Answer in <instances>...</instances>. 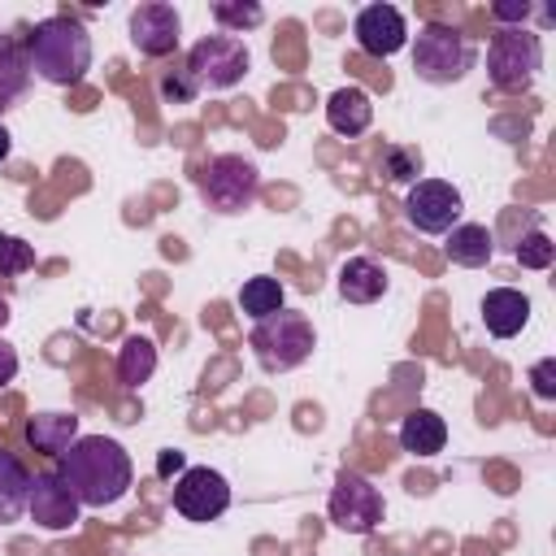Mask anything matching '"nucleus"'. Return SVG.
Here are the masks:
<instances>
[{
    "label": "nucleus",
    "instance_id": "aec40b11",
    "mask_svg": "<svg viewBox=\"0 0 556 556\" xmlns=\"http://www.w3.org/2000/svg\"><path fill=\"white\" fill-rule=\"evenodd\" d=\"M26 495H30V469L22 465V456L0 447V526H13L26 513Z\"/></svg>",
    "mask_w": 556,
    "mask_h": 556
},
{
    "label": "nucleus",
    "instance_id": "f03ea898",
    "mask_svg": "<svg viewBox=\"0 0 556 556\" xmlns=\"http://www.w3.org/2000/svg\"><path fill=\"white\" fill-rule=\"evenodd\" d=\"M26 61H30V74H39L43 83L74 87L91 70V35L78 17L52 13V17L35 22V30L26 39Z\"/></svg>",
    "mask_w": 556,
    "mask_h": 556
},
{
    "label": "nucleus",
    "instance_id": "bb28decb",
    "mask_svg": "<svg viewBox=\"0 0 556 556\" xmlns=\"http://www.w3.org/2000/svg\"><path fill=\"white\" fill-rule=\"evenodd\" d=\"M30 265H35V248L26 239H17V235H0V274L4 278H17Z\"/></svg>",
    "mask_w": 556,
    "mask_h": 556
},
{
    "label": "nucleus",
    "instance_id": "9d476101",
    "mask_svg": "<svg viewBox=\"0 0 556 556\" xmlns=\"http://www.w3.org/2000/svg\"><path fill=\"white\" fill-rule=\"evenodd\" d=\"M174 508L187 521H213L230 508V482L208 465H187L174 482Z\"/></svg>",
    "mask_w": 556,
    "mask_h": 556
},
{
    "label": "nucleus",
    "instance_id": "72a5a7b5",
    "mask_svg": "<svg viewBox=\"0 0 556 556\" xmlns=\"http://www.w3.org/2000/svg\"><path fill=\"white\" fill-rule=\"evenodd\" d=\"M9 317H13V313H9V300H4V295H0V330H4V326H9Z\"/></svg>",
    "mask_w": 556,
    "mask_h": 556
},
{
    "label": "nucleus",
    "instance_id": "6ab92c4d",
    "mask_svg": "<svg viewBox=\"0 0 556 556\" xmlns=\"http://www.w3.org/2000/svg\"><path fill=\"white\" fill-rule=\"evenodd\" d=\"M78 439V417L74 413H35L26 421V443L43 456H61Z\"/></svg>",
    "mask_w": 556,
    "mask_h": 556
},
{
    "label": "nucleus",
    "instance_id": "5701e85b",
    "mask_svg": "<svg viewBox=\"0 0 556 556\" xmlns=\"http://www.w3.org/2000/svg\"><path fill=\"white\" fill-rule=\"evenodd\" d=\"M239 308H243L252 321L274 317V313L282 308V282H278V278H269V274L248 278V282L239 287Z\"/></svg>",
    "mask_w": 556,
    "mask_h": 556
},
{
    "label": "nucleus",
    "instance_id": "b1692460",
    "mask_svg": "<svg viewBox=\"0 0 556 556\" xmlns=\"http://www.w3.org/2000/svg\"><path fill=\"white\" fill-rule=\"evenodd\" d=\"M213 17H217L222 35H235L239 39L243 30H252V26L265 22V9L256 0H213Z\"/></svg>",
    "mask_w": 556,
    "mask_h": 556
},
{
    "label": "nucleus",
    "instance_id": "7c9ffc66",
    "mask_svg": "<svg viewBox=\"0 0 556 556\" xmlns=\"http://www.w3.org/2000/svg\"><path fill=\"white\" fill-rule=\"evenodd\" d=\"M17 369H22V361H17V348L0 339V387H9V382L17 378Z\"/></svg>",
    "mask_w": 556,
    "mask_h": 556
},
{
    "label": "nucleus",
    "instance_id": "393cba45",
    "mask_svg": "<svg viewBox=\"0 0 556 556\" xmlns=\"http://www.w3.org/2000/svg\"><path fill=\"white\" fill-rule=\"evenodd\" d=\"M382 174H387L391 182H417V174H421V152L408 148V143H391V148L382 152Z\"/></svg>",
    "mask_w": 556,
    "mask_h": 556
},
{
    "label": "nucleus",
    "instance_id": "20e7f679",
    "mask_svg": "<svg viewBox=\"0 0 556 556\" xmlns=\"http://www.w3.org/2000/svg\"><path fill=\"white\" fill-rule=\"evenodd\" d=\"M473 65V43L447 26V22H426L413 39V74L421 83H434V87H447V83H460Z\"/></svg>",
    "mask_w": 556,
    "mask_h": 556
},
{
    "label": "nucleus",
    "instance_id": "f257e3e1",
    "mask_svg": "<svg viewBox=\"0 0 556 556\" xmlns=\"http://www.w3.org/2000/svg\"><path fill=\"white\" fill-rule=\"evenodd\" d=\"M56 478L70 486V495L83 508H109L117 504L130 482H135V465L130 452L117 439L104 434H78L61 456H56Z\"/></svg>",
    "mask_w": 556,
    "mask_h": 556
},
{
    "label": "nucleus",
    "instance_id": "a211bd4d",
    "mask_svg": "<svg viewBox=\"0 0 556 556\" xmlns=\"http://www.w3.org/2000/svg\"><path fill=\"white\" fill-rule=\"evenodd\" d=\"M447 256H452V265L482 269L495 256V239H491V230L482 222H456L447 230Z\"/></svg>",
    "mask_w": 556,
    "mask_h": 556
},
{
    "label": "nucleus",
    "instance_id": "c85d7f7f",
    "mask_svg": "<svg viewBox=\"0 0 556 556\" xmlns=\"http://www.w3.org/2000/svg\"><path fill=\"white\" fill-rule=\"evenodd\" d=\"M530 382H534V395H539V400H556V361L543 356V361L530 369Z\"/></svg>",
    "mask_w": 556,
    "mask_h": 556
},
{
    "label": "nucleus",
    "instance_id": "1a4fd4ad",
    "mask_svg": "<svg viewBox=\"0 0 556 556\" xmlns=\"http://www.w3.org/2000/svg\"><path fill=\"white\" fill-rule=\"evenodd\" d=\"M460 213H465V200L443 178H417L404 195V217L421 235H447L460 222Z\"/></svg>",
    "mask_w": 556,
    "mask_h": 556
},
{
    "label": "nucleus",
    "instance_id": "412c9836",
    "mask_svg": "<svg viewBox=\"0 0 556 556\" xmlns=\"http://www.w3.org/2000/svg\"><path fill=\"white\" fill-rule=\"evenodd\" d=\"M156 374V343L148 334H130L117 352V382L122 387H139Z\"/></svg>",
    "mask_w": 556,
    "mask_h": 556
},
{
    "label": "nucleus",
    "instance_id": "a878e982",
    "mask_svg": "<svg viewBox=\"0 0 556 556\" xmlns=\"http://www.w3.org/2000/svg\"><path fill=\"white\" fill-rule=\"evenodd\" d=\"M513 256H517L521 269H547V265L556 261V243L547 239V230H530V235L513 248Z\"/></svg>",
    "mask_w": 556,
    "mask_h": 556
},
{
    "label": "nucleus",
    "instance_id": "ddd939ff",
    "mask_svg": "<svg viewBox=\"0 0 556 556\" xmlns=\"http://www.w3.org/2000/svg\"><path fill=\"white\" fill-rule=\"evenodd\" d=\"M178 35H182V17L165 0H148L130 13V43L143 56H169L178 48Z\"/></svg>",
    "mask_w": 556,
    "mask_h": 556
},
{
    "label": "nucleus",
    "instance_id": "7ed1b4c3",
    "mask_svg": "<svg viewBox=\"0 0 556 556\" xmlns=\"http://www.w3.org/2000/svg\"><path fill=\"white\" fill-rule=\"evenodd\" d=\"M313 343H317L313 321L304 313H291V308H278L274 317L256 321L248 334V348L265 374H287V369L304 365L313 356Z\"/></svg>",
    "mask_w": 556,
    "mask_h": 556
},
{
    "label": "nucleus",
    "instance_id": "9b49d317",
    "mask_svg": "<svg viewBox=\"0 0 556 556\" xmlns=\"http://www.w3.org/2000/svg\"><path fill=\"white\" fill-rule=\"evenodd\" d=\"M26 513H30V521H35V526H43V530L61 534V530H74V521H78L83 504L70 495V486H65V482L56 478V469H52V473H30Z\"/></svg>",
    "mask_w": 556,
    "mask_h": 556
},
{
    "label": "nucleus",
    "instance_id": "39448f33",
    "mask_svg": "<svg viewBox=\"0 0 556 556\" xmlns=\"http://www.w3.org/2000/svg\"><path fill=\"white\" fill-rule=\"evenodd\" d=\"M543 70V43L526 26H500L486 48V74L500 91H526Z\"/></svg>",
    "mask_w": 556,
    "mask_h": 556
},
{
    "label": "nucleus",
    "instance_id": "2eb2a0df",
    "mask_svg": "<svg viewBox=\"0 0 556 556\" xmlns=\"http://www.w3.org/2000/svg\"><path fill=\"white\" fill-rule=\"evenodd\" d=\"M326 122H330V130L343 135V139L365 135L369 122H374V100H369V91L356 87V83L330 91V100H326Z\"/></svg>",
    "mask_w": 556,
    "mask_h": 556
},
{
    "label": "nucleus",
    "instance_id": "0eeeda50",
    "mask_svg": "<svg viewBox=\"0 0 556 556\" xmlns=\"http://www.w3.org/2000/svg\"><path fill=\"white\" fill-rule=\"evenodd\" d=\"M326 513H330V521H334L339 530H348V534H369V530L382 521L387 504H382V491H378L365 473L339 469V473H334V486H330V500H326Z\"/></svg>",
    "mask_w": 556,
    "mask_h": 556
},
{
    "label": "nucleus",
    "instance_id": "f3484780",
    "mask_svg": "<svg viewBox=\"0 0 556 556\" xmlns=\"http://www.w3.org/2000/svg\"><path fill=\"white\" fill-rule=\"evenodd\" d=\"M443 443H447V421L434 408H413L400 421V447L408 456H434L443 452Z\"/></svg>",
    "mask_w": 556,
    "mask_h": 556
},
{
    "label": "nucleus",
    "instance_id": "4468645a",
    "mask_svg": "<svg viewBox=\"0 0 556 556\" xmlns=\"http://www.w3.org/2000/svg\"><path fill=\"white\" fill-rule=\"evenodd\" d=\"M526 321H530V300H526V291H517V287H491V291L482 295V326H486V334L513 339V334L526 330Z\"/></svg>",
    "mask_w": 556,
    "mask_h": 556
},
{
    "label": "nucleus",
    "instance_id": "423d86ee",
    "mask_svg": "<svg viewBox=\"0 0 556 556\" xmlns=\"http://www.w3.org/2000/svg\"><path fill=\"white\" fill-rule=\"evenodd\" d=\"M261 191V169L248 156L222 152L200 169V195L213 213H243L256 204Z\"/></svg>",
    "mask_w": 556,
    "mask_h": 556
},
{
    "label": "nucleus",
    "instance_id": "dca6fc26",
    "mask_svg": "<svg viewBox=\"0 0 556 556\" xmlns=\"http://www.w3.org/2000/svg\"><path fill=\"white\" fill-rule=\"evenodd\" d=\"M339 295L348 304H374L387 295V269L374 256H348L339 265Z\"/></svg>",
    "mask_w": 556,
    "mask_h": 556
},
{
    "label": "nucleus",
    "instance_id": "f8f14e48",
    "mask_svg": "<svg viewBox=\"0 0 556 556\" xmlns=\"http://www.w3.org/2000/svg\"><path fill=\"white\" fill-rule=\"evenodd\" d=\"M352 35L361 43L365 56H395L404 43H408V22L395 4H365L352 22Z\"/></svg>",
    "mask_w": 556,
    "mask_h": 556
},
{
    "label": "nucleus",
    "instance_id": "2f4dec72",
    "mask_svg": "<svg viewBox=\"0 0 556 556\" xmlns=\"http://www.w3.org/2000/svg\"><path fill=\"white\" fill-rule=\"evenodd\" d=\"M187 469V460H182V452H174V447H165L161 452V460H156V473L161 478H169V473H182Z\"/></svg>",
    "mask_w": 556,
    "mask_h": 556
},
{
    "label": "nucleus",
    "instance_id": "c756f323",
    "mask_svg": "<svg viewBox=\"0 0 556 556\" xmlns=\"http://www.w3.org/2000/svg\"><path fill=\"white\" fill-rule=\"evenodd\" d=\"M491 17L495 22H526L530 17V0H500V4H491Z\"/></svg>",
    "mask_w": 556,
    "mask_h": 556
},
{
    "label": "nucleus",
    "instance_id": "6e6552de",
    "mask_svg": "<svg viewBox=\"0 0 556 556\" xmlns=\"http://www.w3.org/2000/svg\"><path fill=\"white\" fill-rule=\"evenodd\" d=\"M248 65H252V56H248L243 39H235V35H204L187 52V74L195 78V87H213V91L243 83Z\"/></svg>",
    "mask_w": 556,
    "mask_h": 556
},
{
    "label": "nucleus",
    "instance_id": "4be33fe9",
    "mask_svg": "<svg viewBox=\"0 0 556 556\" xmlns=\"http://www.w3.org/2000/svg\"><path fill=\"white\" fill-rule=\"evenodd\" d=\"M26 87H30V61H26V52L17 43L0 39V113L13 109L26 96Z\"/></svg>",
    "mask_w": 556,
    "mask_h": 556
},
{
    "label": "nucleus",
    "instance_id": "cd10ccee",
    "mask_svg": "<svg viewBox=\"0 0 556 556\" xmlns=\"http://www.w3.org/2000/svg\"><path fill=\"white\" fill-rule=\"evenodd\" d=\"M195 91H200V87H195V78H191L187 70H182V74H165V78H161V96H165L169 104H191V100H195Z\"/></svg>",
    "mask_w": 556,
    "mask_h": 556
},
{
    "label": "nucleus",
    "instance_id": "473e14b6",
    "mask_svg": "<svg viewBox=\"0 0 556 556\" xmlns=\"http://www.w3.org/2000/svg\"><path fill=\"white\" fill-rule=\"evenodd\" d=\"M9 152H13V135L0 126V161H9Z\"/></svg>",
    "mask_w": 556,
    "mask_h": 556
}]
</instances>
